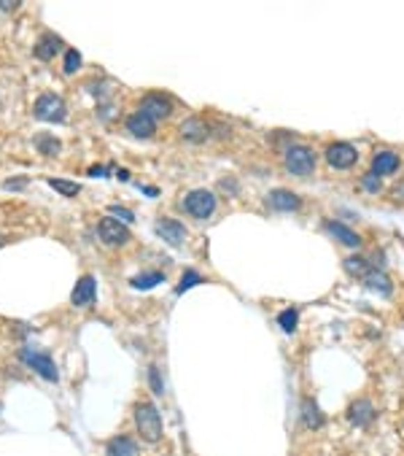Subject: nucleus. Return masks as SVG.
Returning <instances> with one entry per match:
<instances>
[{
    "label": "nucleus",
    "instance_id": "obj_31",
    "mask_svg": "<svg viewBox=\"0 0 404 456\" xmlns=\"http://www.w3.org/2000/svg\"><path fill=\"white\" fill-rule=\"evenodd\" d=\"M108 211H114L116 216H121V219H124L127 225H130V222H135V216H132V213H130L127 208H121V206H111V208H108Z\"/></svg>",
    "mask_w": 404,
    "mask_h": 456
},
{
    "label": "nucleus",
    "instance_id": "obj_10",
    "mask_svg": "<svg viewBox=\"0 0 404 456\" xmlns=\"http://www.w3.org/2000/svg\"><path fill=\"white\" fill-rule=\"evenodd\" d=\"M178 135H181V141H186V144H205L210 138V127L205 125L200 116H189L178 127Z\"/></svg>",
    "mask_w": 404,
    "mask_h": 456
},
{
    "label": "nucleus",
    "instance_id": "obj_34",
    "mask_svg": "<svg viewBox=\"0 0 404 456\" xmlns=\"http://www.w3.org/2000/svg\"><path fill=\"white\" fill-rule=\"evenodd\" d=\"M222 187H226V189H224L226 195H238V181H229V178H224Z\"/></svg>",
    "mask_w": 404,
    "mask_h": 456
},
{
    "label": "nucleus",
    "instance_id": "obj_20",
    "mask_svg": "<svg viewBox=\"0 0 404 456\" xmlns=\"http://www.w3.org/2000/svg\"><path fill=\"white\" fill-rule=\"evenodd\" d=\"M323 227L332 232V238H337L340 243H345V246H350V249H356V246H362V238L353 232L350 227H345V225H340V222H326Z\"/></svg>",
    "mask_w": 404,
    "mask_h": 456
},
{
    "label": "nucleus",
    "instance_id": "obj_2",
    "mask_svg": "<svg viewBox=\"0 0 404 456\" xmlns=\"http://www.w3.org/2000/svg\"><path fill=\"white\" fill-rule=\"evenodd\" d=\"M135 427L146 443H157L162 437V418L157 405L151 402H138L135 405Z\"/></svg>",
    "mask_w": 404,
    "mask_h": 456
},
{
    "label": "nucleus",
    "instance_id": "obj_16",
    "mask_svg": "<svg viewBox=\"0 0 404 456\" xmlns=\"http://www.w3.org/2000/svg\"><path fill=\"white\" fill-rule=\"evenodd\" d=\"M348 421H350L353 427H369V424L375 421V408H372V402H369V400H356V402L350 405V411H348Z\"/></svg>",
    "mask_w": 404,
    "mask_h": 456
},
{
    "label": "nucleus",
    "instance_id": "obj_28",
    "mask_svg": "<svg viewBox=\"0 0 404 456\" xmlns=\"http://www.w3.org/2000/svg\"><path fill=\"white\" fill-rule=\"evenodd\" d=\"M359 187L375 195V192H380V189H383V178H380V176H375V173H366V176L362 178V184H359Z\"/></svg>",
    "mask_w": 404,
    "mask_h": 456
},
{
    "label": "nucleus",
    "instance_id": "obj_3",
    "mask_svg": "<svg viewBox=\"0 0 404 456\" xmlns=\"http://www.w3.org/2000/svg\"><path fill=\"white\" fill-rule=\"evenodd\" d=\"M181 206L194 219H210L216 213V195L208 192V189H192V192L183 195Z\"/></svg>",
    "mask_w": 404,
    "mask_h": 456
},
{
    "label": "nucleus",
    "instance_id": "obj_12",
    "mask_svg": "<svg viewBox=\"0 0 404 456\" xmlns=\"http://www.w3.org/2000/svg\"><path fill=\"white\" fill-rule=\"evenodd\" d=\"M95 297H98V281H95V275H81V281L73 287L70 303L76 308H86V305L95 303Z\"/></svg>",
    "mask_w": 404,
    "mask_h": 456
},
{
    "label": "nucleus",
    "instance_id": "obj_30",
    "mask_svg": "<svg viewBox=\"0 0 404 456\" xmlns=\"http://www.w3.org/2000/svg\"><path fill=\"white\" fill-rule=\"evenodd\" d=\"M148 381H151V392H154V394L164 392V386H162V375H160V370H157L154 365L148 367Z\"/></svg>",
    "mask_w": 404,
    "mask_h": 456
},
{
    "label": "nucleus",
    "instance_id": "obj_35",
    "mask_svg": "<svg viewBox=\"0 0 404 456\" xmlns=\"http://www.w3.org/2000/svg\"><path fill=\"white\" fill-rule=\"evenodd\" d=\"M17 8H20V3H0V11H6V14L17 11Z\"/></svg>",
    "mask_w": 404,
    "mask_h": 456
},
{
    "label": "nucleus",
    "instance_id": "obj_33",
    "mask_svg": "<svg viewBox=\"0 0 404 456\" xmlns=\"http://www.w3.org/2000/svg\"><path fill=\"white\" fill-rule=\"evenodd\" d=\"M391 197H394L396 203H404V181H399L396 187L391 189Z\"/></svg>",
    "mask_w": 404,
    "mask_h": 456
},
{
    "label": "nucleus",
    "instance_id": "obj_22",
    "mask_svg": "<svg viewBox=\"0 0 404 456\" xmlns=\"http://www.w3.org/2000/svg\"><path fill=\"white\" fill-rule=\"evenodd\" d=\"M345 270H348L350 275H356V278H362L364 281V278L375 270V265H372L369 259H364L362 254H359V257H348V259H345Z\"/></svg>",
    "mask_w": 404,
    "mask_h": 456
},
{
    "label": "nucleus",
    "instance_id": "obj_19",
    "mask_svg": "<svg viewBox=\"0 0 404 456\" xmlns=\"http://www.w3.org/2000/svg\"><path fill=\"white\" fill-rule=\"evenodd\" d=\"M33 146L38 149V154H43V157H57L62 151V141L57 135H52V132H38L33 138Z\"/></svg>",
    "mask_w": 404,
    "mask_h": 456
},
{
    "label": "nucleus",
    "instance_id": "obj_4",
    "mask_svg": "<svg viewBox=\"0 0 404 456\" xmlns=\"http://www.w3.org/2000/svg\"><path fill=\"white\" fill-rule=\"evenodd\" d=\"M283 162H286V170L291 176H310L313 167H316V151L304 144H291L286 157H283Z\"/></svg>",
    "mask_w": 404,
    "mask_h": 456
},
{
    "label": "nucleus",
    "instance_id": "obj_11",
    "mask_svg": "<svg viewBox=\"0 0 404 456\" xmlns=\"http://www.w3.org/2000/svg\"><path fill=\"white\" fill-rule=\"evenodd\" d=\"M267 206L272 211H278V213H294V211L302 208V200L294 192H288V189H272L267 195Z\"/></svg>",
    "mask_w": 404,
    "mask_h": 456
},
{
    "label": "nucleus",
    "instance_id": "obj_36",
    "mask_svg": "<svg viewBox=\"0 0 404 456\" xmlns=\"http://www.w3.org/2000/svg\"><path fill=\"white\" fill-rule=\"evenodd\" d=\"M143 192H146V195H151V197H157V189H154V187H143Z\"/></svg>",
    "mask_w": 404,
    "mask_h": 456
},
{
    "label": "nucleus",
    "instance_id": "obj_27",
    "mask_svg": "<svg viewBox=\"0 0 404 456\" xmlns=\"http://www.w3.org/2000/svg\"><path fill=\"white\" fill-rule=\"evenodd\" d=\"M200 281H202V278H200V273H197V270H186V273H183V278H181V284L176 287V294H183L189 287H194V284H200Z\"/></svg>",
    "mask_w": 404,
    "mask_h": 456
},
{
    "label": "nucleus",
    "instance_id": "obj_1",
    "mask_svg": "<svg viewBox=\"0 0 404 456\" xmlns=\"http://www.w3.org/2000/svg\"><path fill=\"white\" fill-rule=\"evenodd\" d=\"M33 114H36L38 122H54V125H60V122H65V116H68V103L62 100L57 92H40L38 98H36V103H33Z\"/></svg>",
    "mask_w": 404,
    "mask_h": 456
},
{
    "label": "nucleus",
    "instance_id": "obj_37",
    "mask_svg": "<svg viewBox=\"0 0 404 456\" xmlns=\"http://www.w3.org/2000/svg\"><path fill=\"white\" fill-rule=\"evenodd\" d=\"M3 243H6V238H3V235H0V246H3Z\"/></svg>",
    "mask_w": 404,
    "mask_h": 456
},
{
    "label": "nucleus",
    "instance_id": "obj_13",
    "mask_svg": "<svg viewBox=\"0 0 404 456\" xmlns=\"http://www.w3.org/2000/svg\"><path fill=\"white\" fill-rule=\"evenodd\" d=\"M124 127H127V132L130 135H135V138H151L154 132H157V122L148 116V114H143L141 108L135 111V114H130L127 116V122H124Z\"/></svg>",
    "mask_w": 404,
    "mask_h": 456
},
{
    "label": "nucleus",
    "instance_id": "obj_26",
    "mask_svg": "<svg viewBox=\"0 0 404 456\" xmlns=\"http://www.w3.org/2000/svg\"><path fill=\"white\" fill-rule=\"evenodd\" d=\"M297 308H286V311L278 316V324H281V330L283 332H294L297 330Z\"/></svg>",
    "mask_w": 404,
    "mask_h": 456
},
{
    "label": "nucleus",
    "instance_id": "obj_9",
    "mask_svg": "<svg viewBox=\"0 0 404 456\" xmlns=\"http://www.w3.org/2000/svg\"><path fill=\"white\" fill-rule=\"evenodd\" d=\"M154 229H157V235H160L167 246H181L183 241H186V227H183L178 219L162 216V219H157Z\"/></svg>",
    "mask_w": 404,
    "mask_h": 456
},
{
    "label": "nucleus",
    "instance_id": "obj_21",
    "mask_svg": "<svg viewBox=\"0 0 404 456\" xmlns=\"http://www.w3.org/2000/svg\"><path fill=\"white\" fill-rule=\"evenodd\" d=\"M364 287H369V289L380 291V294H391L394 287H391V281H388V275H385L380 268H375L366 278H364Z\"/></svg>",
    "mask_w": 404,
    "mask_h": 456
},
{
    "label": "nucleus",
    "instance_id": "obj_32",
    "mask_svg": "<svg viewBox=\"0 0 404 456\" xmlns=\"http://www.w3.org/2000/svg\"><path fill=\"white\" fill-rule=\"evenodd\" d=\"M86 173H89V176H92V178H98V176H102V178H105V176H111V170H108V167H102V165L89 167V170H86Z\"/></svg>",
    "mask_w": 404,
    "mask_h": 456
},
{
    "label": "nucleus",
    "instance_id": "obj_17",
    "mask_svg": "<svg viewBox=\"0 0 404 456\" xmlns=\"http://www.w3.org/2000/svg\"><path fill=\"white\" fill-rule=\"evenodd\" d=\"M300 421H302V427H307V430H321L326 418H323V413L318 411V405L313 400H302V405H300Z\"/></svg>",
    "mask_w": 404,
    "mask_h": 456
},
{
    "label": "nucleus",
    "instance_id": "obj_15",
    "mask_svg": "<svg viewBox=\"0 0 404 456\" xmlns=\"http://www.w3.org/2000/svg\"><path fill=\"white\" fill-rule=\"evenodd\" d=\"M402 167V160H399V154H394V151H378L375 157H372V167H369V173H375V176H394L396 170Z\"/></svg>",
    "mask_w": 404,
    "mask_h": 456
},
{
    "label": "nucleus",
    "instance_id": "obj_6",
    "mask_svg": "<svg viewBox=\"0 0 404 456\" xmlns=\"http://www.w3.org/2000/svg\"><path fill=\"white\" fill-rule=\"evenodd\" d=\"M98 238H100L105 246H124L127 241H130V229H127V225L124 222H119V219H114V216H105V219H100L98 222Z\"/></svg>",
    "mask_w": 404,
    "mask_h": 456
},
{
    "label": "nucleus",
    "instance_id": "obj_25",
    "mask_svg": "<svg viewBox=\"0 0 404 456\" xmlns=\"http://www.w3.org/2000/svg\"><path fill=\"white\" fill-rule=\"evenodd\" d=\"M62 68H65V73H68V76H73V73L79 70V68H81V52H79V49H65V65H62Z\"/></svg>",
    "mask_w": 404,
    "mask_h": 456
},
{
    "label": "nucleus",
    "instance_id": "obj_5",
    "mask_svg": "<svg viewBox=\"0 0 404 456\" xmlns=\"http://www.w3.org/2000/svg\"><path fill=\"white\" fill-rule=\"evenodd\" d=\"M22 362L30 367V370H36V373L40 375V378H46V381H57L60 378V373H57V365L52 362V356L43 351H36V349H22Z\"/></svg>",
    "mask_w": 404,
    "mask_h": 456
},
{
    "label": "nucleus",
    "instance_id": "obj_7",
    "mask_svg": "<svg viewBox=\"0 0 404 456\" xmlns=\"http://www.w3.org/2000/svg\"><path fill=\"white\" fill-rule=\"evenodd\" d=\"M359 160V151L350 144H329L326 146V162L334 170H348V167L356 165Z\"/></svg>",
    "mask_w": 404,
    "mask_h": 456
},
{
    "label": "nucleus",
    "instance_id": "obj_8",
    "mask_svg": "<svg viewBox=\"0 0 404 456\" xmlns=\"http://www.w3.org/2000/svg\"><path fill=\"white\" fill-rule=\"evenodd\" d=\"M141 111L143 114H148L154 122H162V119H167V116L173 114V103H170V98L162 95V92H148V95H143Z\"/></svg>",
    "mask_w": 404,
    "mask_h": 456
},
{
    "label": "nucleus",
    "instance_id": "obj_29",
    "mask_svg": "<svg viewBox=\"0 0 404 456\" xmlns=\"http://www.w3.org/2000/svg\"><path fill=\"white\" fill-rule=\"evenodd\" d=\"M27 184H30V178H27V176H11V178H6V181H3V189H8V192H24Z\"/></svg>",
    "mask_w": 404,
    "mask_h": 456
},
{
    "label": "nucleus",
    "instance_id": "obj_18",
    "mask_svg": "<svg viewBox=\"0 0 404 456\" xmlns=\"http://www.w3.org/2000/svg\"><path fill=\"white\" fill-rule=\"evenodd\" d=\"M105 451H108V456H138V443L130 435H116L108 440Z\"/></svg>",
    "mask_w": 404,
    "mask_h": 456
},
{
    "label": "nucleus",
    "instance_id": "obj_14",
    "mask_svg": "<svg viewBox=\"0 0 404 456\" xmlns=\"http://www.w3.org/2000/svg\"><path fill=\"white\" fill-rule=\"evenodd\" d=\"M62 49V38L54 36V33H43L36 46H33V57L40 60V63H52L57 57V52Z\"/></svg>",
    "mask_w": 404,
    "mask_h": 456
},
{
    "label": "nucleus",
    "instance_id": "obj_23",
    "mask_svg": "<svg viewBox=\"0 0 404 456\" xmlns=\"http://www.w3.org/2000/svg\"><path fill=\"white\" fill-rule=\"evenodd\" d=\"M162 281H164V275H162L160 270H151V273H141V275H135L130 284H132L135 289H154V287H160Z\"/></svg>",
    "mask_w": 404,
    "mask_h": 456
},
{
    "label": "nucleus",
    "instance_id": "obj_24",
    "mask_svg": "<svg viewBox=\"0 0 404 456\" xmlns=\"http://www.w3.org/2000/svg\"><path fill=\"white\" fill-rule=\"evenodd\" d=\"M49 187L54 189V192H60L62 197H76L81 192V184H76V181H65V178H49Z\"/></svg>",
    "mask_w": 404,
    "mask_h": 456
}]
</instances>
